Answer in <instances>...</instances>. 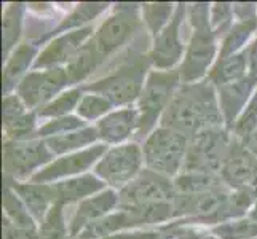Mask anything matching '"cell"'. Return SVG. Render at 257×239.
I'll use <instances>...</instances> for the list:
<instances>
[{
	"label": "cell",
	"mask_w": 257,
	"mask_h": 239,
	"mask_svg": "<svg viewBox=\"0 0 257 239\" xmlns=\"http://www.w3.org/2000/svg\"><path fill=\"white\" fill-rule=\"evenodd\" d=\"M160 126L179 132L189 140L203 131L225 128L216 86L208 80L181 85L163 113Z\"/></svg>",
	"instance_id": "1"
},
{
	"label": "cell",
	"mask_w": 257,
	"mask_h": 239,
	"mask_svg": "<svg viewBox=\"0 0 257 239\" xmlns=\"http://www.w3.org/2000/svg\"><path fill=\"white\" fill-rule=\"evenodd\" d=\"M150 67H152V63H150L149 53L147 55H139L133 61L120 64L104 78L82 85V88L85 93L104 96L113 105L131 107L133 104L139 101L146 80L150 74Z\"/></svg>",
	"instance_id": "2"
},
{
	"label": "cell",
	"mask_w": 257,
	"mask_h": 239,
	"mask_svg": "<svg viewBox=\"0 0 257 239\" xmlns=\"http://www.w3.org/2000/svg\"><path fill=\"white\" fill-rule=\"evenodd\" d=\"M182 85L179 69L173 70H150L144 90L138 101L139 126L136 132L138 140H146L155 129L158 120H162L165 110L173 101L176 91Z\"/></svg>",
	"instance_id": "3"
},
{
	"label": "cell",
	"mask_w": 257,
	"mask_h": 239,
	"mask_svg": "<svg viewBox=\"0 0 257 239\" xmlns=\"http://www.w3.org/2000/svg\"><path fill=\"white\" fill-rule=\"evenodd\" d=\"M190 140L179 132L163 126L155 128L143 145L146 169L176 179L182 172Z\"/></svg>",
	"instance_id": "4"
},
{
	"label": "cell",
	"mask_w": 257,
	"mask_h": 239,
	"mask_svg": "<svg viewBox=\"0 0 257 239\" xmlns=\"http://www.w3.org/2000/svg\"><path fill=\"white\" fill-rule=\"evenodd\" d=\"M143 5L117 4L113 13L99 24L91 37L93 45L102 61L115 55L143 28Z\"/></svg>",
	"instance_id": "5"
},
{
	"label": "cell",
	"mask_w": 257,
	"mask_h": 239,
	"mask_svg": "<svg viewBox=\"0 0 257 239\" xmlns=\"http://www.w3.org/2000/svg\"><path fill=\"white\" fill-rule=\"evenodd\" d=\"M55 155L45 140H4V177L5 180H31L40 169L48 166Z\"/></svg>",
	"instance_id": "6"
},
{
	"label": "cell",
	"mask_w": 257,
	"mask_h": 239,
	"mask_svg": "<svg viewBox=\"0 0 257 239\" xmlns=\"http://www.w3.org/2000/svg\"><path fill=\"white\" fill-rule=\"evenodd\" d=\"M233 136L225 128L208 129L190 139L182 172L219 174Z\"/></svg>",
	"instance_id": "7"
},
{
	"label": "cell",
	"mask_w": 257,
	"mask_h": 239,
	"mask_svg": "<svg viewBox=\"0 0 257 239\" xmlns=\"http://www.w3.org/2000/svg\"><path fill=\"white\" fill-rule=\"evenodd\" d=\"M144 166L143 147L138 142H126L109 148L105 155L94 166V174L112 187L113 190H121L136 179Z\"/></svg>",
	"instance_id": "8"
},
{
	"label": "cell",
	"mask_w": 257,
	"mask_h": 239,
	"mask_svg": "<svg viewBox=\"0 0 257 239\" xmlns=\"http://www.w3.org/2000/svg\"><path fill=\"white\" fill-rule=\"evenodd\" d=\"M70 85L66 67L32 70L16 88V94L28 105L29 110H39L45 104L64 93Z\"/></svg>",
	"instance_id": "9"
},
{
	"label": "cell",
	"mask_w": 257,
	"mask_h": 239,
	"mask_svg": "<svg viewBox=\"0 0 257 239\" xmlns=\"http://www.w3.org/2000/svg\"><path fill=\"white\" fill-rule=\"evenodd\" d=\"M217 37L211 28L193 29L190 42L184 53L179 74L182 85L198 83L206 80L212 66L216 63Z\"/></svg>",
	"instance_id": "10"
},
{
	"label": "cell",
	"mask_w": 257,
	"mask_h": 239,
	"mask_svg": "<svg viewBox=\"0 0 257 239\" xmlns=\"http://www.w3.org/2000/svg\"><path fill=\"white\" fill-rule=\"evenodd\" d=\"M176 194L173 179H168L150 169H143L136 179H133L125 188L118 191V207L173 202Z\"/></svg>",
	"instance_id": "11"
},
{
	"label": "cell",
	"mask_w": 257,
	"mask_h": 239,
	"mask_svg": "<svg viewBox=\"0 0 257 239\" xmlns=\"http://www.w3.org/2000/svg\"><path fill=\"white\" fill-rule=\"evenodd\" d=\"M107 150L109 147L105 144H96L90 148L80 150V152L59 156L53 159L43 169H40L31 180L35 183H56L77 175H83L90 167L99 163V159L105 155Z\"/></svg>",
	"instance_id": "12"
},
{
	"label": "cell",
	"mask_w": 257,
	"mask_h": 239,
	"mask_svg": "<svg viewBox=\"0 0 257 239\" xmlns=\"http://www.w3.org/2000/svg\"><path fill=\"white\" fill-rule=\"evenodd\" d=\"M184 16H187V5L177 4L171 21L154 39L149 58L157 70H173L181 58H184L185 48L181 40V26Z\"/></svg>",
	"instance_id": "13"
},
{
	"label": "cell",
	"mask_w": 257,
	"mask_h": 239,
	"mask_svg": "<svg viewBox=\"0 0 257 239\" xmlns=\"http://www.w3.org/2000/svg\"><path fill=\"white\" fill-rule=\"evenodd\" d=\"M93 34L94 31L91 26H86L83 29L58 35L40 51V55L35 59L34 70L67 66L77 53L83 48L85 43L93 37Z\"/></svg>",
	"instance_id": "14"
},
{
	"label": "cell",
	"mask_w": 257,
	"mask_h": 239,
	"mask_svg": "<svg viewBox=\"0 0 257 239\" xmlns=\"http://www.w3.org/2000/svg\"><path fill=\"white\" fill-rule=\"evenodd\" d=\"M257 172V158L238 139H232L227 158L220 167V179L232 191L251 188Z\"/></svg>",
	"instance_id": "15"
},
{
	"label": "cell",
	"mask_w": 257,
	"mask_h": 239,
	"mask_svg": "<svg viewBox=\"0 0 257 239\" xmlns=\"http://www.w3.org/2000/svg\"><path fill=\"white\" fill-rule=\"evenodd\" d=\"M255 88H257V77L249 75V74L244 78L238 80V82L216 88L219 109H220V113H222L225 129L230 134H232L235 121L241 115V112L246 109V105L251 102L252 93Z\"/></svg>",
	"instance_id": "16"
},
{
	"label": "cell",
	"mask_w": 257,
	"mask_h": 239,
	"mask_svg": "<svg viewBox=\"0 0 257 239\" xmlns=\"http://www.w3.org/2000/svg\"><path fill=\"white\" fill-rule=\"evenodd\" d=\"M118 206H120L118 191L113 188L104 190L91 198H86L82 202H78L74 215L69 222L70 239H75L93 222H97V220L110 215L112 212H115V209H118Z\"/></svg>",
	"instance_id": "17"
},
{
	"label": "cell",
	"mask_w": 257,
	"mask_h": 239,
	"mask_svg": "<svg viewBox=\"0 0 257 239\" xmlns=\"http://www.w3.org/2000/svg\"><path fill=\"white\" fill-rule=\"evenodd\" d=\"M139 126L138 107H123L112 110L102 120L96 123L97 136L105 145H121L133 136H136Z\"/></svg>",
	"instance_id": "18"
},
{
	"label": "cell",
	"mask_w": 257,
	"mask_h": 239,
	"mask_svg": "<svg viewBox=\"0 0 257 239\" xmlns=\"http://www.w3.org/2000/svg\"><path fill=\"white\" fill-rule=\"evenodd\" d=\"M5 185H8L20 196V199L24 202V206L28 207L31 215L39 225L45 220L50 209L55 206V194H53V188L50 183H35L32 180H5Z\"/></svg>",
	"instance_id": "19"
},
{
	"label": "cell",
	"mask_w": 257,
	"mask_h": 239,
	"mask_svg": "<svg viewBox=\"0 0 257 239\" xmlns=\"http://www.w3.org/2000/svg\"><path fill=\"white\" fill-rule=\"evenodd\" d=\"M51 188L55 194V204L64 207L74 202H82L83 199L104 191L105 183L96 174H83L53 183Z\"/></svg>",
	"instance_id": "20"
},
{
	"label": "cell",
	"mask_w": 257,
	"mask_h": 239,
	"mask_svg": "<svg viewBox=\"0 0 257 239\" xmlns=\"http://www.w3.org/2000/svg\"><path fill=\"white\" fill-rule=\"evenodd\" d=\"M40 55L39 47L35 43L23 42L12 53L10 58L5 61L4 67V94H10L16 91L21 80L28 75V69L35 64V59Z\"/></svg>",
	"instance_id": "21"
},
{
	"label": "cell",
	"mask_w": 257,
	"mask_h": 239,
	"mask_svg": "<svg viewBox=\"0 0 257 239\" xmlns=\"http://www.w3.org/2000/svg\"><path fill=\"white\" fill-rule=\"evenodd\" d=\"M107 7H109V4H78L55 29L48 32L47 35H43V37H39L34 43L39 47L40 43L47 42L48 39L58 37V35H63V34L72 32V31L83 29V26L86 23H90L91 20H94V18L102 15L105 10H107Z\"/></svg>",
	"instance_id": "22"
},
{
	"label": "cell",
	"mask_w": 257,
	"mask_h": 239,
	"mask_svg": "<svg viewBox=\"0 0 257 239\" xmlns=\"http://www.w3.org/2000/svg\"><path fill=\"white\" fill-rule=\"evenodd\" d=\"M96 140H99L96 126H85L82 129L67 132V134H63V136L45 139V144L53 155L64 156V155H70V153H75V152H80V150L93 147Z\"/></svg>",
	"instance_id": "23"
},
{
	"label": "cell",
	"mask_w": 257,
	"mask_h": 239,
	"mask_svg": "<svg viewBox=\"0 0 257 239\" xmlns=\"http://www.w3.org/2000/svg\"><path fill=\"white\" fill-rule=\"evenodd\" d=\"M247 74H249V70H247V59L243 50L233 56L217 59L214 66H212L211 72L208 74L206 80L216 88H219L222 85L238 82V80L244 78Z\"/></svg>",
	"instance_id": "24"
},
{
	"label": "cell",
	"mask_w": 257,
	"mask_h": 239,
	"mask_svg": "<svg viewBox=\"0 0 257 239\" xmlns=\"http://www.w3.org/2000/svg\"><path fill=\"white\" fill-rule=\"evenodd\" d=\"M173 182L176 193L179 194H203L227 188L219 174L208 172H181Z\"/></svg>",
	"instance_id": "25"
},
{
	"label": "cell",
	"mask_w": 257,
	"mask_h": 239,
	"mask_svg": "<svg viewBox=\"0 0 257 239\" xmlns=\"http://www.w3.org/2000/svg\"><path fill=\"white\" fill-rule=\"evenodd\" d=\"M102 63L104 61L101 59L99 55H97V51L90 39L83 45V48L74 56V59L66 66L70 85L75 88V85L83 83Z\"/></svg>",
	"instance_id": "26"
},
{
	"label": "cell",
	"mask_w": 257,
	"mask_h": 239,
	"mask_svg": "<svg viewBox=\"0 0 257 239\" xmlns=\"http://www.w3.org/2000/svg\"><path fill=\"white\" fill-rule=\"evenodd\" d=\"M23 13L24 5L23 4H10L4 10V59L7 61L12 53L20 45V37L23 31Z\"/></svg>",
	"instance_id": "27"
},
{
	"label": "cell",
	"mask_w": 257,
	"mask_h": 239,
	"mask_svg": "<svg viewBox=\"0 0 257 239\" xmlns=\"http://www.w3.org/2000/svg\"><path fill=\"white\" fill-rule=\"evenodd\" d=\"M85 91L82 86H75L70 88V90L61 93L59 96H56L55 99L50 101L48 104H45L43 107H40L39 110H35L39 115V118H61V117H67L70 115L72 110H77L78 102L83 97Z\"/></svg>",
	"instance_id": "28"
},
{
	"label": "cell",
	"mask_w": 257,
	"mask_h": 239,
	"mask_svg": "<svg viewBox=\"0 0 257 239\" xmlns=\"http://www.w3.org/2000/svg\"><path fill=\"white\" fill-rule=\"evenodd\" d=\"M176 12V7L173 4H144L143 5V23L149 32L155 39L160 34Z\"/></svg>",
	"instance_id": "29"
},
{
	"label": "cell",
	"mask_w": 257,
	"mask_h": 239,
	"mask_svg": "<svg viewBox=\"0 0 257 239\" xmlns=\"http://www.w3.org/2000/svg\"><path fill=\"white\" fill-rule=\"evenodd\" d=\"M211 233L217 239H255L257 223L247 217H241L212 226Z\"/></svg>",
	"instance_id": "30"
},
{
	"label": "cell",
	"mask_w": 257,
	"mask_h": 239,
	"mask_svg": "<svg viewBox=\"0 0 257 239\" xmlns=\"http://www.w3.org/2000/svg\"><path fill=\"white\" fill-rule=\"evenodd\" d=\"M255 31H257V26L236 21L233 24V28L230 29V32L224 37L217 59H224V58L233 56V55H236V53L243 51L244 50L243 47L246 45V42L249 40V37Z\"/></svg>",
	"instance_id": "31"
},
{
	"label": "cell",
	"mask_w": 257,
	"mask_h": 239,
	"mask_svg": "<svg viewBox=\"0 0 257 239\" xmlns=\"http://www.w3.org/2000/svg\"><path fill=\"white\" fill-rule=\"evenodd\" d=\"M39 239H70L69 225L64 220V207L55 204L39 225Z\"/></svg>",
	"instance_id": "32"
},
{
	"label": "cell",
	"mask_w": 257,
	"mask_h": 239,
	"mask_svg": "<svg viewBox=\"0 0 257 239\" xmlns=\"http://www.w3.org/2000/svg\"><path fill=\"white\" fill-rule=\"evenodd\" d=\"M113 109V104L105 99L101 94L94 93H85L83 97L78 102L77 115L85 121H94L102 120L105 115H109Z\"/></svg>",
	"instance_id": "33"
},
{
	"label": "cell",
	"mask_w": 257,
	"mask_h": 239,
	"mask_svg": "<svg viewBox=\"0 0 257 239\" xmlns=\"http://www.w3.org/2000/svg\"><path fill=\"white\" fill-rule=\"evenodd\" d=\"M86 126V121L82 120L78 115H67V117H61V118H53L47 121L45 125L39 126L37 132H35V139H50V137H56V136H63L67 132H72L77 129H82Z\"/></svg>",
	"instance_id": "34"
},
{
	"label": "cell",
	"mask_w": 257,
	"mask_h": 239,
	"mask_svg": "<svg viewBox=\"0 0 257 239\" xmlns=\"http://www.w3.org/2000/svg\"><path fill=\"white\" fill-rule=\"evenodd\" d=\"M37 118L39 115L35 110H29L21 118L12 121L10 125L4 126L5 140H29L35 139L37 132Z\"/></svg>",
	"instance_id": "35"
},
{
	"label": "cell",
	"mask_w": 257,
	"mask_h": 239,
	"mask_svg": "<svg viewBox=\"0 0 257 239\" xmlns=\"http://www.w3.org/2000/svg\"><path fill=\"white\" fill-rule=\"evenodd\" d=\"M233 4H214L211 5V29L216 34V37H225L230 32V29L233 28Z\"/></svg>",
	"instance_id": "36"
},
{
	"label": "cell",
	"mask_w": 257,
	"mask_h": 239,
	"mask_svg": "<svg viewBox=\"0 0 257 239\" xmlns=\"http://www.w3.org/2000/svg\"><path fill=\"white\" fill-rule=\"evenodd\" d=\"M255 131H257V96L254 94L251 102L246 105V109L235 121L232 136L243 142L244 139H247Z\"/></svg>",
	"instance_id": "37"
},
{
	"label": "cell",
	"mask_w": 257,
	"mask_h": 239,
	"mask_svg": "<svg viewBox=\"0 0 257 239\" xmlns=\"http://www.w3.org/2000/svg\"><path fill=\"white\" fill-rule=\"evenodd\" d=\"M28 105L23 102V99L16 93H10L4 96V104H2V117H4V126L10 125L12 121L21 118L23 115H26Z\"/></svg>",
	"instance_id": "38"
},
{
	"label": "cell",
	"mask_w": 257,
	"mask_h": 239,
	"mask_svg": "<svg viewBox=\"0 0 257 239\" xmlns=\"http://www.w3.org/2000/svg\"><path fill=\"white\" fill-rule=\"evenodd\" d=\"M162 228L166 229L168 233H171L173 236H176L177 239H217L209 231H203V229L197 228L195 225H187L182 222L170 223Z\"/></svg>",
	"instance_id": "39"
},
{
	"label": "cell",
	"mask_w": 257,
	"mask_h": 239,
	"mask_svg": "<svg viewBox=\"0 0 257 239\" xmlns=\"http://www.w3.org/2000/svg\"><path fill=\"white\" fill-rule=\"evenodd\" d=\"M209 15H211V5L208 4H189L187 5V18L192 24V29L211 28Z\"/></svg>",
	"instance_id": "40"
},
{
	"label": "cell",
	"mask_w": 257,
	"mask_h": 239,
	"mask_svg": "<svg viewBox=\"0 0 257 239\" xmlns=\"http://www.w3.org/2000/svg\"><path fill=\"white\" fill-rule=\"evenodd\" d=\"M233 13L238 23L257 26V5L255 4H233Z\"/></svg>",
	"instance_id": "41"
},
{
	"label": "cell",
	"mask_w": 257,
	"mask_h": 239,
	"mask_svg": "<svg viewBox=\"0 0 257 239\" xmlns=\"http://www.w3.org/2000/svg\"><path fill=\"white\" fill-rule=\"evenodd\" d=\"M113 239H177L166 229L160 228L158 231H146V233H131V234H117Z\"/></svg>",
	"instance_id": "42"
},
{
	"label": "cell",
	"mask_w": 257,
	"mask_h": 239,
	"mask_svg": "<svg viewBox=\"0 0 257 239\" xmlns=\"http://www.w3.org/2000/svg\"><path fill=\"white\" fill-rule=\"evenodd\" d=\"M246 53V59H247V70H249V75L257 77V39L252 40L249 45L244 48Z\"/></svg>",
	"instance_id": "43"
},
{
	"label": "cell",
	"mask_w": 257,
	"mask_h": 239,
	"mask_svg": "<svg viewBox=\"0 0 257 239\" xmlns=\"http://www.w3.org/2000/svg\"><path fill=\"white\" fill-rule=\"evenodd\" d=\"M243 144H244V147L249 150V152L257 158V131L255 132H252V134L247 137V139H244L243 140Z\"/></svg>",
	"instance_id": "44"
},
{
	"label": "cell",
	"mask_w": 257,
	"mask_h": 239,
	"mask_svg": "<svg viewBox=\"0 0 257 239\" xmlns=\"http://www.w3.org/2000/svg\"><path fill=\"white\" fill-rule=\"evenodd\" d=\"M247 218H251L252 222L257 223V198H255V201H254V204L251 206L249 212H247Z\"/></svg>",
	"instance_id": "45"
},
{
	"label": "cell",
	"mask_w": 257,
	"mask_h": 239,
	"mask_svg": "<svg viewBox=\"0 0 257 239\" xmlns=\"http://www.w3.org/2000/svg\"><path fill=\"white\" fill-rule=\"evenodd\" d=\"M105 239H113V237H105Z\"/></svg>",
	"instance_id": "46"
},
{
	"label": "cell",
	"mask_w": 257,
	"mask_h": 239,
	"mask_svg": "<svg viewBox=\"0 0 257 239\" xmlns=\"http://www.w3.org/2000/svg\"><path fill=\"white\" fill-rule=\"evenodd\" d=\"M255 96H257V91H255Z\"/></svg>",
	"instance_id": "47"
}]
</instances>
